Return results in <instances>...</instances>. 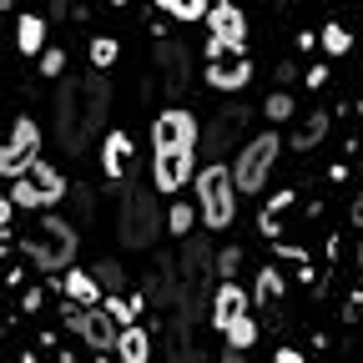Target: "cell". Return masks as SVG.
<instances>
[{
  "instance_id": "27",
  "label": "cell",
  "mask_w": 363,
  "mask_h": 363,
  "mask_svg": "<svg viewBox=\"0 0 363 363\" xmlns=\"http://www.w3.org/2000/svg\"><path fill=\"white\" fill-rule=\"evenodd\" d=\"M116 51H121V45H116L111 35H96V40H91V61H96V71H106V66L116 61Z\"/></svg>"
},
{
  "instance_id": "37",
  "label": "cell",
  "mask_w": 363,
  "mask_h": 363,
  "mask_svg": "<svg viewBox=\"0 0 363 363\" xmlns=\"http://www.w3.org/2000/svg\"><path fill=\"white\" fill-rule=\"evenodd\" d=\"M66 11H71V0H51V16H56V21H61Z\"/></svg>"
},
{
  "instance_id": "17",
  "label": "cell",
  "mask_w": 363,
  "mask_h": 363,
  "mask_svg": "<svg viewBox=\"0 0 363 363\" xmlns=\"http://www.w3.org/2000/svg\"><path fill=\"white\" fill-rule=\"evenodd\" d=\"M298 202V192L293 187H283V192H272V202L257 212V227H262V238H272V242H278V233H283V212Z\"/></svg>"
},
{
  "instance_id": "11",
  "label": "cell",
  "mask_w": 363,
  "mask_h": 363,
  "mask_svg": "<svg viewBox=\"0 0 363 363\" xmlns=\"http://www.w3.org/2000/svg\"><path fill=\"white\" fill-rule=\"evenodd\" d=\"M207 81H212L217 91H242V86L252 81V61H247L242 51H222V45L207 40Z\"/></svg>"
},
{
  "instance_id": "1",
  "label": "cell",
  "mask_w": 363,
  "mask_h": 363,
  "mask_svg": "<svg viewBox=\"0 0 363 363\" xmlns=\"http://www.w3.org/2000/svg\"><path fill=\"white\" fill-rule=\"evenodd\" d=\"M111 111V86L106 76H71L61 81V96H56V131H61V147L76 157L101 136V121Z\"/></svg>"
},
{
  "instance_id": "5",
  "label": "cell",
  "mask_w": 363,
  "mask_h": 363,
  "mask_svg": "<svg viewBox=\"0 0 363 363\" xmlns=\"http://www.w3.org/2000/svg\"><path fill=\"white\" fill-rule=\"evenodd\" d=\"M278 152H283V136H278V131L247 136V142H242V157H238V167H233L238 192H262V182H267L272 162H278Z\"/></svg>"
},
{
  "instance_id": "15",
  "label": "cell",
  "mask_w": 363,
  "mask_h": 363,
  "mask_svg": "<svg viewBox=\"0 0 363 363\" xmlns=\"http://www.w3.org/2000/svg\"><path fill=\"white\" fill-rule=\"evenodd\" d=\"M101 172H106V182H126V172H131V136L126 131L101 136Z\"/></svg>"
},
{
  "instance_id": "32",
  "label": "cell",
  "mask_w": 363,
  "mask_h": 363,
  "mask_svg": "<svg viewBox=\"0 0 363 363\" xmlns=\"http://www.w3.org/2000/svg\"><path fill=\"white\" fill-rule=\"evenodd\" d=\"M96 278H101V283H106L111 293H121V283H126V272H121V262H101V267H96Z\"/></svg>"
},
{
  "instance_id": "7",
  "label": "cell",
  "mask_w": 363,
  "mask_h": 363,
  "mask_svg": "<svg viewBox=\"0 0 363 363\" xmlns=\"http://www.w3.org/2000/svg\"><path fill=\"white\" fill-rule=\"evenodd\" d=\"M61 323L71 328V333H81L96 353H106V348H116V338H121V328H116V318L106 313V308H61Z\"/></svg>"
},
{
  "instance_id": "39",
  "label": "cell",
  "mask_w": 363,
  "mask_h": 363,
  "mask_svg": "<svg viewBox=\"0 0 363 363\" xmlns=\"http://www.w3.org/2000/svg\"><path fill=\"white\" fill-rule=\"evenodd\" d=\"M11 6H16V0H0V11H11Z\"/></svg>"
},
{
  "instance_id": "6",
  "label": "cell",
  "mask_w": 363,
  "mask_h": 363,
  "mask_svg": "<svg viewBox=\"0 0 363 363\" xmlns=\"http://www.w3.org/2000/svg\"><path fill=\"white\" fill-rule=\"evenodd\" d=\"M11 207H51L66 197V177L51 167V162H30L21 177H16V187L6 192Z\"/></svg>"
},
{
  "instance_id": "38",
  "label": "cell",
  "mask_w": 363,
  "mask_h": 363,
  "mask_svg": "<svg viewBox=\"0 0 363 363\" xmlns=\"http://www.w3.org/2000/svg\"><path fill=\"white\" fill-rule=\"evenodd\" d=\"M222 363H247V358H242L238 348H227V353H222Z\"/></svg>"
},
{
  "instance_id": "2",
  "label": "cell",
  "mask_w": 363,
  "mask_h": 363,
  "mask_svg": "<svg viewBox=\"0 0 363 363\" xmlns=\"http://www.w3.org/2000/svg\"><path fill=\"white\" fill-rule=\"evenodd\" d=\"M16 247L40 267V272H61L76 262V227L66 217H35L26 233L16 238Z\"/></svg>"
},
{
  "instance_id": "20",
  "label": "cell",
  "mask_w": 363,
  "mask_h": 363,
  "mask_svg": "<svg viewBox=\"0 0 363 363\" xmlns=\"http://www.w3.org/2000/svg\"><path fill=\"white\" fill-rule=\"evenodd\" d=\"M328 126H333V116H328V111L303 116V121H298V131H293V147H298V152H313V147L328 136Z\"/></svg>"
},
{
  "instance_id": "23",
  "label": "cell",
  "mask_w": 363,
  "mask_h": 363,
  "mask_svg": "<svg viewBox=\"0 0 363 363\" xmlns=\"http://www.w3.org/2000/svg\"><path fill=\"white\" fill-rule=\"evenodd\" d=\"M157 6H162L172 21H207L212 0H157Z\"/></svg>"
},
{
  "instance_id": "34",
  "label": "cell",
  "mask_w": 363,
  "mask_h": 363,
  "mask_svg": "<svg viewBox=\"0 0 363 363\" xmlns=\"http://www.w3.org/2000/svg\"><path fill=\"white\" fill-rule=\"evenodd\" d=\"M267 363H303V353H298V348H278V353H272Z\"/></svg>"
},
{
  "instance_id": "40",
  "label": "cell",
  "mask_w": 363,
  "mask_h": 363,
  "mask_svg": "<svg viewBox=\"0 0 363 363\" xmlns=\"http://www.w3.org/2000/svg\"><path fill=\"white\" fill-rule=\"evenodd\" d=\"M111 6H126V0H111Z\"/></svg>"
},
{
  "instance_id": "4",
  "label": "cell",
  "mask_w": 363,
  "mask_h": 363,
  "mask_svg": "<svg viewBox=\"0 0 363 363\" xmlns=\"http://www.w3.org/2000/svg\"><path fill=\"white\" fill-rule=\"evenodd\" d=\"M162 227H167V217L157 207V192H147V187H126L121 192V212H116L121 247H152L162 238Z\"/></svg>"
},
{
  "instance_id": "24",
  "label": "cell",
  "mask_w": 363,
  "mask_h": 363,
  "mask_svg": "<svg viewBox=\"0 0 363 363\" xmlns=\"http://www.w3.org/2000/svg\"><path fill=\"white\" fill-rule=\"evenodd\" d=\"M252 343H257V323H252V313H247V318H238V323L227 328V348H238V353H247Z\"/></svg>"
},
{
  "instance_id": "8",
  "label": "cell",
  "mask_w": 363,
  "mask_h": 363,
  "mask_svg": "<svg viewBox=\"0 0 363 363\" xmlns=\"http://www.w3.org/2000/svg\"><path fill=\"white\" fill-rule=\"evenodd\" d=\"M30 162H40V126L30 116H16L11 142H0V177H21Z\"/></svg>"
},
{
  "instance_id": "35",
  "label": "cell",
  "mask_w": 363,
  "mask_h": 363,
  "mask_svg": "<svg viewBox=\"0 0 363 363\" xmlns=\"http://www.w3.org/2000/svg\"><path fill=\"white\" fill-rule=\"evenodd\" d=\"M348 222H358V227H363V187H358V197H353V207H348Z\"/></svg>"
},
{
  "instance_id": "28",
  "label": "cell",
  "mask_w": 363,
  "mask_h": 363,
  "mask_svg": "<svg viewBox=\"0 0 363 363\" xmlns=\"http://www.w3.org/2000/svg\"><path fill=\"white\" fill-rule=\"evenodd\" d=\"M238 267H242V247H222V252H217V272H222V283H233V278H238Z\"/></svg>"
},
{
  "instance_id": "26",
  "label": "cell",
  "mask_w": 363,
  "mask_h": 363,
  "mask_svg": "<svg viewBox=\"0 0 363 363\" xmlns=\"http://www.w3.org/2000/svg\"><path fill=\"white\" fill-rule=\"evenodd\" d=\"M348 45H353V35H348L343 26H333V21H328V26H323V51H328V56H343Z\"/></svg>"
},
{
  "instance_id": "12",
  "label": "cell",
  "mask_w": 363,
  "mask_h": 363,
  "mask_svg": "<svg viewBox=\"0 0 363 363\" xmlns=\"http://www.w3.org/2000/svg\"><path fill=\"white\" fill-rule=\"evenodd\" d=\"M207 30H212V45H222V51H242L247 45V16L233 6V0H212Z\"/></svg>"
},
{
  "instance_id": "10",
  "label": "cell",
  "mask_w": 363,
  "mask_h": 363,
  "mask_svg": "<svg viewBox=\"0 0 363 363\" xmlns=\"http://www.w3.org/2000/svg\"><path fill=\"white\" fill-rule=\"evenodd\" d=\"M197 136H202V126H197V116H192L187 106H167V111L152 121V152H167V147H197Z\"/></svg>"
},
{
  "instance_id": "19",
  "label": "cell",
  "mask_w": 363,
  "mask_h": 363,
  "mask_svg": "<svg viewBox=\"0 0 363 363\" xmlns=\"http://www.w3.org/2000/svg\"><path fill=\"white\" fill-rule=\"evenodd\" d=\"M116 358L121 363H152V338L142 333V328H121V338H116Z\"/></svg>"
},
{
  "instance_id": "9",
  "label": "cell",
  "mask_w": 363,
  "mask_h": 363,
  "mask_svg": "<svg viewBox=\"0 0 363 363\" xmlns=\"http://www.w3.org/2000/svg\"><path fill=\"white\" fill-rule=\"evenodd\" d=\"M192 177H197V147L152 152V187H157V192H182Z\"/></svg>"
},
{
  "instance_id": "25",
  "label": "cell",
  "mask_w": 363,
  "mask_h": 363,
  "mask_svg": "<svg viewBox=\"0 0 363 363\" xmlns=\"http://www.w3.org/2000/svg\"><path fill=\"white\" fill-rule=\"evenodd\" d=\"M136 303H142V298H121V293L106 298V313L116 318V328H131L136 323Z\"/></svg>"
},
{
  "instance_id": "22",
  "label": "cell",
  "mask_w": 363,
  "mask_h": 363,
  "mask_svg": "<svg viewBox=\"0 0 363 363\" xmlns=\"http://www.w3.org/2000/svg\"><path fill=\"white\" fill-rule=\"evenodd\" d=\"M252 298H257L262 308H278V303H283V278H278V267H262V272H257Z\"/></svg>"
},
{
  "instance_id": "31",
  "label": "cell",
  "mask_w": 363,
  "mask_h": 363,
  "mask_svg": "<svg viewBox=\"0 0 363 363\" xmlns=\"http://www.w3.org/2000/svg\"><path fill=\"white\" fill-rule=\"evenodd\" d=\"M66 71V51L51 45V51H40V76H61Z\"/></svg>"
},
{
  "instance_id": "21",
  "label": "cell",
  "mask_w": 363,
  "mask_h": 363,
  "mask_svg": "<svg viewBox=\"0 0 363 363\" xmlns=\"http://www.w3.org/2000/svg\"><path fill=\"white\" fill-rule=\"evenodd\" d=\"M16 45H21L26 56H40L45 51V21L40 16H21L16 21Z\"/></svg>"
},
{
  "instance_id": "3",
  "label": "cell",
  "mask_w": 363,
  "mask_h": 363,
  "mask_svg": "<svg viewBox=\"0 0 363 363\" xmlns=\"http://www.w3.org/2000/svg\"><path fill=\"white\" fill-rule=\"evenodd\" d=\"M197 207H202V222L212 227V233H222V227L238 222V182H233V167L227 162H207L197 177Z\"/></svg>"
},
{
  "instance_id": "13",
  "label": "cell",
  "mask_w": 363,
  "mask_h": 363,
  "mask_svg": "<svg viewBox=\"0 0 363 363\" xmlns=\"http://www.w3.org/2000/svg\"><path fill=\"white\" fill-rule=\"evenodd\" d=\"M242 126H247V116H242V111H227V116H217V121H212V126L197 136V152H207L212 162H222V152L238 142V131H242Z\"/></svg>"
},
{
  "instance_id": "16",
  "label": "cell",
  "mask_w": 363,
  "mask_h": 363,
  "mask_svg": "<svg viewBox=\"0 0 363 363\" xmlns=\"http://www.w3.org/2000/svg\"><path fill=\"white\" fill-rule=\"evenodd\" d=\"M61 293H66V303H76V308H101V288H96V278H91L86 267H66Z\"/></svg>"
},
{
  "instance_id": "33",
  "label": "cell",
  "mask_w": 363,
  "mask_h": 363,
  "mask_svg": "<svg viewBox=\"0 0 363 363\" xmlns=\"http://www.w3.org/2000/svg\"><path fill=\"white\" fill-rule=\"evenodd\" d=\"M11 217H16V207H11V197H6V192H0V233L11 227Z\"/></svg>"
},
{
  "instance_id": "18",
  "label": "cell",
  "mask_w": 363,
  "mask_h": 363,
  "mask_svg": "<svg viewBox=\"0 0 363 363\" xmlns=\"http://www.w3.org/2000/svg\"><path fill=\"white\" fill-rule=\"evenodd\" d=\"M157 56H162V71H167V91L177 96V91L187 86V51H182L177 40H162V45H157Z\"/></svg>"
},
{
  "instance_id": "14",
  "label": "cell",
  "mask_w": 363,
  "mask_h": 363,
  "mask_svg": "<svg viewBox=\"0 0 363 363\" xmlns=\"http://www.w3.org/2000/svg\"><path fill=\"white\" fill-rule=\"evenodd\" d=\"M238 318H247V293L238 288V283H222L217 293H212V328H233Z\"/></svg>"
},
{
  "instance_id": "29",
  "label": "cell",
  "mask_w": 363,
  "mask_h": 363,
  "mask_svg": "<svg viewBox=\"0 0 363 363\" xmlns=\"http://www.w3.org/2000/svg\"><path fill=\"white\" fill-rule=\"evenodd\" d=\"M167 227H172L177 238H182V233H192V207H187V202H177V207L167 212Z\"/></svg>"
},
{
  "instance_id": "30",
  "label": "cell",
  "mask_w": 363,
  "mask_h": 363,
  "mask_svg": "<svg viewBox=\"0 0 363 363\" xmlns=\"http://www.w3.org/2000/svg\"><path fill=\"white\" fill-rule=\"evenodd\" d=\"M267 116L272 121H288L293 116V96H288V91H272V96H267Z\"/></svg>"
},
{
  "instance_id": "36",
  "label": "cell",
  "mask_w": 363,
  "mask_h": 363,
  "mask_svg": "<svg viewBox=\"0 0 363 363\" xmlns=\"http://www.w3.org/2000/svg\"><path fill=\"white\" fill-rule=\"evenodd\" d=\"M6 252H16V238H11V227L0 233V257H6Z\"/></svg>"
}]
</instances>
